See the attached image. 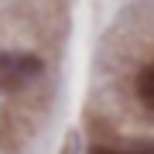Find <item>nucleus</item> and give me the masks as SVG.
Segmentation results:
<instances>
[{
    "mask_svg": "<svg viewBox=\"0 0 154 154\" xmlns=\"http://www.w3.org/2000/svg\"><path fill=\"white\" fill-rule=\"evenodd\" d=\"M41 75V62L21 51H0V93H21Z\"/></svg>",
    "mask_w": 154,
    "mask_h": 154,
    "instance_id": "1",
    "label": "nucleus"
},
{
    "mask_svg": "<svg viewBox=\"0 0 154 154\" xmlns=\"http://www.w3.org/2000/svg\"><path fill=\"white\" fill-rule=\"evenodd\" d=\"M137 99L147 106V110H154V62L137 75Z\"/></svg>",
    "mask_w": 154,
    "mask_h": 154,
    "instance_id": "2",
    "label": "nucleus"
},
{
    "mask_svg": "<svg viewBox=\"0 0 154 154\" xmlns=\"http://www.w3.org/2000/svg\"><path fill=\"white\" fill-rule=\"evenodd\" d=\"M93 154H120V151H93ZM144 154H154V151H144Z\"/></svg>",
    "mask_w": 154,
    "mask_h": 154,
    "instance_id": "3",
    "label": "nucleus"
}]
</instances>
